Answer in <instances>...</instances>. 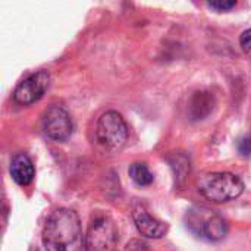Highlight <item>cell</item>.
I'll use <instances>...</instances> for the list:
<instances>
[{"label":"cell","instance_id":"cell-1","mask_svg":"<svg viewBox=\"0 0 251 251\" xmlns=\"http://www.w3.org/2000/svg\"><path fill=\"white\" fill-rule=\"evenodd\" d=\"M46 251H81L82 229L78 215L71 209H57L46 221L43 229Z\"/></svg>","mask_w":251,"mask_h":251},{"label":"cell","instance_id":"cell-2","mask_svg":"<svg viewBox=\"0 0 251 251\" xmlns=\"http://www.w3.org/2000/svg\"><path fill=\"white\" fill-rule=\"evenodd\" d=\"M199 193L213 201V203H226L238 199L244 191L243 181L229 172H212L204 174L197 182Z\"/></svg>","mask_w":251,"mask_h":251},{"label":"cell","instance_id":"cell-3","mask_svg":"<svg viewBox=\"0 0 251 251\" xmlns=\"http://www.w3.org/2000/svg\"><path fill=\"white\" fill-rule=\"evenodd\" d=\"M96 137L106 151H118L126 143L128 126L118 112L109 110L100 116L96 128Z\"/></svg>","mask_w":251,"mask_h":251},{"label":"cell","instance_id":"cell-4","mask_svg":"<svg viewBox=\"0 0 251 251\" xmlns=\"http://www.w3.org/2000/svg\"><path fill=\"white\" fill-rule=\"evenodd\" d=\"M118 243V229L107 216L96 218L85 237V251H112Z\"/></svg>","mask_w":251,"mask_h":251},{"label":"cell","instance_id":"cell-5","mask_svg":"<svg viewBox=\"0 0 251 251\" xmlns=\"http://www.w3.org/2000/svg\"><path fill=\"white\" fill-rule=\"evenodd\" d=\"M50 85V74L47 71H38L24 79L13 91V100L18 104L28 106L40 100Z\"/></svg>","mask_w":251,"mask_h":251},{"label":"cell","instance_id":"cell-6","mask_svg":"<svg viewBox=\"0 0 251 251\" xmlns=\"http://www.w3.org/2000/svg\"><path fill=\"white\" fill-rule=\"evenodd\" d=\"M43 129L54 141H66L74 129L69 113L60 106H51L43 116Z\"/></svg>","mask_w":251,"mask_h":251},{"label":"cell","instance_id":"cell-7","mask_svg":"<svg viewBox=\"0 0 251 251\" xmlns=\"http://www.w3.org/2000/svg\"><path fill=\"white\" fill-rule=\"evenodd\" d=\"M190 226L199 235H201L207 240H213V241L221 240L226 234L225 222L219 216H216L213 213L210 215L209 210H206V209L193 210L191 219H190Z\"/></svg>","mask_w":251,"mask_h":251},{"label":"cell","instance_id":"cell-8","mask_svg":"<svg viewBox=\"0 0 251 251\" xmlns=\"http://www.w3.org/2000/svg\"><path fill=\"white\" fill-rule=\"evenodd\" d=\"M132 218H134V222H135L138 232L147 238H154V240L162 238L168 231L166 224L154 219L151 215H149V212L143 206L134 207Z\"/></svg>","mask_w":251,"mask_h":251},{"label":"cell","instance_id":"cell-9","mask_svg":"<svg viewBox=\"0 0 251 251\" xmlns=\"http://www.w3.org/2000/svg\"><path fill=\"white\" fill-rule=\"evenodd\" d=\"M9 172H10L12 179L18 185H22V187L29 185L34 179V175H35L34 165H32L31 159L24 153H19V154L12 157Z\"/></svg>","mask_w":251,"mask_h":251},{"label":"cell","instance_id":"cell-10","mask_svg":"<svg viewBox=\"0 0 251 251\" xmlns=\"http://www.w3.org/2000/svg\"><path fill=\"white\" fill-rule=\"evenodd\" d=\"M129 176L131 179L141 187L150 185L153 182V174L150 172V169L147 168L146 163H134L129 168Z\"/></svg>","mask_w":251,"mask_h":251},{"label":"cell","instance_id":"cell-11","mask_svg":"<svg viewBox=\"0 0 251 251\" xmlns=\"http://www.w3.org/2000/svg\"><path fill=\"white\" fill-rule=\"evenodd\" d=\"M235 4H237V1H226V0H218V1H210L209 3V6L212 7V9H216V10H219V12H225V10H229V9H232V7H235Z\"/></svg>","mask_w":251,"mask_h":251},{"label":"cell","instance_id":"cell-12","mask_svg":"<svg viewBox=\"0 0 251 251\" xmlns=\"http://www.w3.org/2000/svg\"><path fill=\"white\" fill-rule=\"evenodd\" d=\"M240 43H241L243 50H244L249 56H251V29H247V31L243 32V35H241V38H240Z\"/></svg>","mask_w":251,"mask_h":251},{"label":"cell","instance_id":"cell-13","mask_svg":"<svg viewBox=\"0 0 251 251\" xmlns=\"http://www.w3.org/2000/svg\"><path fill=\"white\" fill-rule=\"evenodd\" d=\"M238 150L243 156H249L251 153V138L250 137H244L240 143H238Z\"/></svg>","mask_w":251,"mask_h":251}]
</instances>
